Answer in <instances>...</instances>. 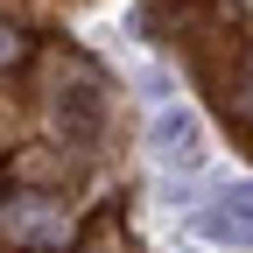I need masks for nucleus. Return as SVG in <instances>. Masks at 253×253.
<instances>
[{"label":"nucleus","instance_id":"obj_1","mask_svg":"<svg viewBox=\"0 0 253 253\" xmlns=\"http://www.w3.org/2000/svg\"><path fill=\"white\" fill-rule=\"evenodd\" d=\"M78 232V211L63 204V190L42 183H7L0 190V239L21 246V253H63Z\"/></svg>","mask_w":253,"mask_h":253},{"label":"nucleus","instance_id":"obj_2","mask_svg":"<svg viewBox=\"0 0 253 253\" xmlns=\"http://www.w3.org/2000/svg\"><path fill=\"white\" fill-rule=\"evenodd\" d=\"M63 71H71V84L49 91V113H56V134L84 148V141H99V126H106V84H99V71H91L84 56H63Z\"/></svg>","mask_w":253,"mask_h":253},{"label":"nucleus","instance_id":"obj_3","mask_svg":"<svg viewBox=\"0 0 253 253\" xmlns=\"http://www.w3.org/2000/svg\"><path fill=\"white\" fill-rule=\"evenodd\" d=\"M148 155H155L162 169H197V155H204L197 113H190V106H162V113H155V126H148Z\"/></svg>","mask_w":253,"mask_h":253},{"label":"nucleus","instance_id":"obj_4","mask_svg":"<svg viewBox=\"0 0 253 253\" xmlns=\"http://www.w3.org/2000/svg\"><path fill=\"white\" fill-rule=\"evenodd\" d=\"M218 113H225L239 134H253V56L239 63L232 78H218Z\"/></svg>","mask_w":253,"mask_h":253},{"label":"nucleus","instance_id":"obj_5","mask_svg":"<svg viewBox=\"0 0 253 253\" xmlns=\"http://www.w3.org/2000/svg\"><path fill=\"white\" fill-rule=\"evenodd\" d=\"M63 253H134V246H126L120 218H91V225L71 232V246H63Z\"/></svg>","mask_w":253,"mask_h":253},{"label":"nucleus","instance_id":"obj_6","mask_svg":"<svg viewBox=\"0 0 253 253\" xmlns=\"http://www.w3.org/2000/svg\"><path fill=\"white\" fill-rule=\"evenodd\" d=\"M28 63H36V36H28L21 21H7V14H0V78L28 71Z\"/></svg>","mask_w":253,"mask_h":253},{"label":"nucleus","instance_id":"obj_7","mask_svg":"<svg viewBox=\"0 0 253 253\" xmlns=\"http://www.w3.org/2000/svg\"><path fill=\"white\" fill-rule=\"evenodd\" d=\"M204 232H211V239H225V246H253V218H232V211H211V218H204Z\"/></svg>","mask_w":253,"mask_h":253},{"label":"nucleus","instance_id":"obj_8","mask_svg":"<svg viewBox=\"0 0 253 253\" xmlns=\"http://www.w3.org/2000/svg\"><path fill=\"white\" fill-rule=\"evenodd\" d=\"M218 204H225L232 218H253V183H225V197H218Z\"/></svg>","mask_w":253,"mask_h":253}]
</instances>
